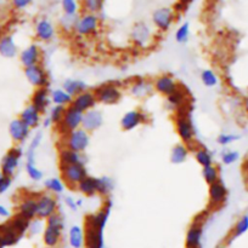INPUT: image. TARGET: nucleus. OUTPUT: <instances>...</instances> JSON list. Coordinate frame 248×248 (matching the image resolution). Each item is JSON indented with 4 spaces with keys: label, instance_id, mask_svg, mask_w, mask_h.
Wrapping results in <instances>:
<instances>
[{
    "label": "nucleus",
    "instance_id": "1",
    "mask_svg": "<svg viewBox=\"0 0 248 248\" xmlns=\"http://www.w3.org/2000/svg\"><path fill=\"white\" fill-rule=\"evenodd\" d=\"M24 156V150L21 145H14L10 148L0 160V172L9 177H14L21 166Z\"/></svg>",
    "mask_w": 248,
    "mask_h": 248
},
{
    "label": "nucleus",
    "instance_id": "2",
    "mask_svg": "<svg viewBox=\"0 0 248 248\" xmlns=\"http://www.w3.org/2000/svg\"><path fill=\"white\" fill-rule=\"evenodd\" d=\"M94 93L96 96L97 103L104 106H114L121 102L123 92L119 82H106L97 86L94 90Z\"/></svg>",
    "mask_w": 248,
    "mask_h": 248
},
{
    "label": "nucleus",
    "instance_id": "3",
    "mask_svg": "<svg viewBox=\"0 0 248 248\" xmlns=\"http://www.w3.org/2000/svg\"><path fill=\"white\" fill-rule=\"evenodd\" d=\"M174 124L175 131H177V135L181 140V143H185L187 145L194 143L196 131H195V126L192 124L191 118H190V114L184 110H179V113L177 114L174 119Z\"/></svg>",
    "mask_w": 248,
    "mask_h": 248
},
{
    "label": "nucleus",
    "instance_id": "4",
    "mask_svg": "<svg viewBox=\"0 0 248 248\" xmlns=\"http://www.w3.org/2000/svg\"><path fill=\"white\" fill-rule=\"evenodd\" d=\"M60 174L66 186L71 189H77V186L88 176L85 164L61 165Z\"/></svg>",
    "mask_w": 248,
    "mask_h": 248
},
{
    "label": "nucleus",
    "instance_id": "5",
    "mask_svg": "<svg viewBox=\"0 0 248 248\" xmlns=\"http://www.w3.org/2000/svg\"><path fill=\"white\" fill-rule=\"evenodd\" d=\"M63 144L67 149L83 154L90 144V133L82 127L71 131L63 136Z\"/></svg>",
    "mask_w": 248,
    "mask_h": 248
},
{
    "label": "nucleus",
    "instance_id": "6",
    "mask_svg": "<svg viewBox=\"0 0 248 248\" xmlns=\"http://www.w3.org/2000/svg\"><path fill=\"white\" fill-rule=\"evenodd\" d=\"M104 225L85 218V248H105L104 240Z\"/></svg>",
    "mask_w": 248,
    "mask_h": 248
},
{
    "label": "nucleus",
    "instance_id": "7",
    "mask_svg": "<svg viewBox=\"0 0 248 248\" xmlns=\"http://www.w3.org/2000/svg\"><path fill=\"white\" fill-rule=\"evenodd\" d=\"M58 212V201L50 193H40L36 195V218L46 220L53 213Z\"/></svg>",
    "mask_w": 248,
    "mask_h": 248
},
{
    "label": "nucleus",
    "instance_id": "8",
    "mask_svg": "<svg viewBox=\"0 0 248 248\" xmlns=\"http://www.w3.org/2000/svg\"><path fill=\"white\" fill-rule=\"evenodd\" d=\"M83 114L84 113L79 111L78 109L73 108L72 106L66 107L65 115H63L62 121L57 125L58 132L65 136L66 133L71 132V131H74L77 128L82 127Z\"/></svg>",
    "mask_w": 248,
    "mask_h": 248
},
{
    "label": "nucleus",
    "instance_id": "9",
    "mask_svg": "<svg viewBox=\"0 0 248 248\" xmlns=\"http://www.w3.org/2000/svg\"><path fill=\"white\" fill-rule=\"evenodd\" d=\"M100 19L94 14H84L78 17L74 31L79 36H92L99 31Z\"/></svg>",
    "mask_w": 248,
    "mask_h": 248
},
{
    "label": "nucleus",
    "instance_id": "10",
    "mask_svg": "<svg viewBox=\"0 0 248 248\" xmlns=\"http://www.w3.org/2000/svg\"><path fill=\"white\" fill-rule=\"evenodd\" d=\"M23 74L26 80L28 81L29 85L34 87V89H40V87H49V74L45 70V68L41 64L32 65V67H27L23 69Z\"/></svg>",
    "mask_w": 248,
    "mask_h": 248
},
{
    "label": "nucleus",
    "instance_id": "11",
    "mask_svg": "<svg viewBox=\"0 0 248 248\" xmlns=\"http://www.w3.org/2000/svg\"><path fill=\"white\" fill-rule=\"evenodd\" d=\"M7 131L10 138L16 145L24 144L29 140L32 133V128H29L19 118H15L10 121Z\"/></svg>",
    "mask_w": 248,
    "mask_h": 248
},
{
    "label": "nucleus",
    "instance_id": "12",
    "mask_svg": "<svg viewBox=\"0 0 248 248\" xmlns=\"http://www.w3.org/2000/svg\"><path fill=\"white\" fill-rule=\"evenodd\" d=\"M131 41L140 48H147L152 43V31L145 22H138L130 31Z\"/></svg>",
    "mask_w": 248,
    "mask_h": 248
},
{
    "label": "nucleus",
    "instance_id": "13",
    "mask_svg": "<svg viewBox=\"0 0 248 248\" xmlns=\"http://www.w3.org/2000/svg\"><path fill=\"white\" fill-rule=\"evenodd\" d=\"M228 199V188L223 181H218L208 188V207L216 210L225 203Z\"/></svg>",
    "mask_w": 248,
    "mask_h": 248
},
{
    "label": "nucleus",
    "instance_id": "14",
    "mask_svg": "<svg viewBox=\"0 0 248 248\" xmlns=\"http://www.w3.org/2000/svg\"><path fill=\"white\" fill-rule=\"evenodd\" d=\"M153 90L160 96L168 97L180 89V84L175 80L174 77L169 74H162L152 80Z\"/></svg>",
    "mask_w": 248,
    "mask_h": 248
},
{
    "label": "nucleus",
    "instance_id": "15",
    "mask_svg": "<svg viewBox=\"0 0 248 248\" xmlns=\"http://www.w3.org/2000/svg\"><path fill=\"white\" fill-rule=\"evenodd\" d=\"M148 116L143 111L139 110V109H131V110H128L123 114L119 124H121L122 130L129 132V131L135 130L139 126L146 124Z\"/></svg>",
    "mask_w": 248,
    "mask_h": 248
},
{
    "label": "nucleus",
    "instance_id": "16",
    "mask_svg": "<svg viewBox=\"0 0 248 248\" xmlns=\"http://www.w3.org/2000/svg\"><path fill=\"white\" fill-rule=\"evenodd\" d=\"M174 19V11L169 7H159L152 14L153 26L162 33L169 31Z\"/></svg>",
    "mask_w": 248,
    "mask_h": 248
},
{
    "label": "nucleus",
    "instance_id": "17",
    "mask_svg": "<svg viewBox=\"0 0 248 248\" xmlns=\"http://www.w3.org/2000/svg\"><path fill=\"white\" fill-rule=\"evenodd\" d=\"M128 91L134 98L145 99L150 97L155 90H153L152 80L146 79V78H138L129 85Z\"/></svg>",
    "mask_w": 248,
    "mask_h": 248
},
{
    "label": "nucleus",
    "instance_id": "18",
    "mask_svg": "<svg viewBox=\"0 0 248 248\" xmlns=\"http://www.w3.org/2000/svg\"><path fill=\"white\" fill-rule=\"evenodd\" d=\"M18 61L23 65V68L40 64L41 48L36 44H29V45H27L26 47L19 51Z\"/></svg>",
    "mask_w": 248,
    "mask_h": 248
},
{
    "label": "nucleus",
    "instance_id": "19",
    "mask_svg": "<svg viewBox=\"0 0 248 248\" xmlns=\"http://www.w3.org/2000/svg\"><path fill=\"white\" fill-rule=\"evenodd\" d=\"M34 35L40 43H51L56 36V28L50 19L40 18L34 27Z\"/></svg>",
    "mask_w": 248,
    "mask_h": 248
},
{
    "label": "nucleus",
    "instance_id": "20",
    "mask_svg": "<svg viewBox=\"0 0 248 248\" xmlns=\"http://www.w3.org/2000/svg\"><path fill=\"white\" fill-rule=\"evenodd\" d=\"M104 121L105 118L102 111L99 109H91V110H88L83 114L82 128H84L87 132L91 133L101 128V126L104 125Z\"/></svg>",
    "mask_w": 248,
    "mask_h": 248
},
{
    "label": "nucleus",
    "instance_id": "21",
    "mask_svg": "<svg viewBox=\"0 0 248 248\" xmlns=\"http://www.w3.org/2000/svg\"><path fill=\"white\" fill-rule=\"evenodd\" d=\"M17 215L26 218L27 220H33L36 218V196L26 195L19 200L17 205Z\"/></svg>",
    "mask_w": 248,
    "mask_h": 248
},
{
    "label": "nucleus",
    "instance_id": "22",
    "mask_svg": "<svg viewBox=\"0 0 248 248\" xmlns=\"http://www.w3.org/2000/svg\"><path fill=\"white\" fill-rule=\"evenodd\" d=\"M96 104H97V99H96V96H95L94 91L88 90V91L73 97V101L71 106H72L73 108L78 109L79 111H82V113H85V111L95 109Z\"/></svg>",
    "mask_w": 248,
    "mask_h": 248
},
{
    "label": "nucleus",
    "instance_id": "23",
    "mask_svg": "<svg viewBox=\"0 0 248 248\" xmlns=\"http://www.w3.org/2000/svg\"><path fill=\"white\" fill-rule=\"evenodd\" d=\"M31 104L35 107L41 114H44L48 109H50L51 99L49 87H40V89L34 90L31 96Z\"/></svg>",
    "mask_w": 248,
    "mask_h": 248
},
{
    "label": "nucleus",
    "instance_id": "24",
    "mask_svg": "<svg viewBox=\"0 0 248 248\" xmlns=\"http://www.w3.org/2000/svg\"><path fill=\"white\" fill-rule=\"evenodd\" d=\"M203 237V225L199 222H194L185 235V248H201Z\"/></svg>",
    "mask_w": 248,
    "mask_h": 248
},
{
    "label": "nucleus",
    "instance_id": "25",
    "mask_svg": "<svg viewBox=\"0 0 248 248\" xmlns=\"http://www.w3.org/2000/svg\"><path fill=\"white\" fill-rule=\"evenodd\" d=\"M19 53L18 45L16 44L11 34H1L0 35V57L12 60Z\"/></svg>",
    "mask_w": 248,
    "mask_h": 248
},
{
    "label": "nucleus",
    "instance_id": "26",
    "mask_svg": "<svg viewBox=\"0 0 248 248\" xmlns=\"http://www.w3.org/2000/svg\"><path fill=\"white\" fill-rule=\"evenodd\" d=\"M41 115H43V114H41L40 111L35 108V107H33L31 103H29V104H27L23 109H22L21 113H19L18 118L21 119V120L23 121V123L26 124L29 128H32V130H33V128L39 127V126L41 125V121H43Z\"/></svg>",
    "mask_w": 248,
    "mask_h": 248
},
{
    "label": "nucleus",
    "instance_id": "27",
    "mask_svg": "<svg viewBox=\"0 0 248 248\" xmlns=\"http://www.w3.org/2000/svg\"><path fill=\"white\" fill-rule=\"evenodd\" d=\"M63 229L45 225L43 232V242L46 248H57L62 241Z\"/></svg>",
    "mask_w": 248,
    "mask_h": 248
},
{
    "label": "nucleus",
    "instance_id": "28",
    "mask_svg": "<svg viewBox=\"0 0 248 248\" xmlns=\"http://www.w3.org/2000/svg\"><path fill=\"white\" fill-rule=\"evenodd\" d=\"M62 87L67 93H70L72 97L78 96L83 92L88 91V84L84 80L74 79V78H68L62 82Z\"/></svg>",
    "mask_w": 248,
    "mask_h": 248
},
{
    "label": "nucleus",
    "instance_id": "29",
    "mask_svg": "<svg viewBox=\"0 0 248 248\" xmlns=\"http://www.w3.org/2000/svg\"><path fill=\"white\" fill-rule=\"evenodd\" d=\"M187 102V94L185 92V90L180 89L177 91H175L174 93L170 94L167 97V108L169 110H181L185 108V104Z\"/></svg>",
    "mask_w": 248,
    "mask_h": 248
},
{
    "label": "nucleus",
    "instance_id": "30",
    "mask_svg": "<svg viewBox=\"0 0 248 248\" xmlns=\"http://www.w3.org/2000/svg\"><path fill=\"white\" fill-rule=\"evenodd\" d=\"M189 145L181 142L177 143V144L172 148V150H170V162L174 165L184 164V162H186V160L189 159Z\"/></svg>",
    "mask_w": 248,
    "mask_h": 248
},
{
    "label": "nucleus",
    "instance_id": "31",
    "mask_svg": "<svg viewBox=\"0 0 248 248\" xmlns=\"http://www.w3.org/2000/svg\"><path fill=\"white\" fill-rule=\"evenodd\" d=\"M58 162L61 165H73V164H85V160L83 154L75 153L73 150L67 149L63 147L58 153Z\"/></svg>",
    "mask_w": 248,
    "mask_h": 248
},
{
    "label": "nucleus",
    "instance_id": "32",
    "mask_svg": "<svg viewBox=\"0 0 248 248\" xmlns=\"http://www.w3.org/2000/svg\"><path fill=\"white\" fill-rule=\"evenodd\" d=\"M50 99L53 106L68 107L72 104L73 97L65 91L62 87H56V89L50 90Z\"/></svg>",
    "mask_w": 248,
    "mask_h": 248
},
{
    "label": "nucleus",
    "instance_id": "33",
    "mask_svg": "<svg viewBox=\"0 0 248 248\" xmlns=\"http://www.w3.org/2000/svg\"><path fill=\"white\" fill-rule=\"evenodd\" d=\"M68 244L72 248H84L85 234L82 227L72 225L68 229Z\"/></svg>",
    "mask_w": 248,
    "mask_h": 248
},
{
    "label": "nucleus",
    "instance_id": "34",
    "mask_svg": "<svg viewBox=\"0 0 248 248\" xmlns=\"http://www.w3.org/2000/svg\"><path fill=\"white\" fill-rule=\"evenodd\" d=\"M0 234L2 235V239H4L5 246L6 247L15 246V245L18 244L19 240L22 239V237L15 232L14 228L10 225L9 220L0 224Z\"/></svg>",
    "mask_w": 248,
    "mask_h": 248
},
{
    "label": "nucleus",
    "instance_id": "35",
    "mask_svg": "<svg viewBox=\"0 0 248 248\" xmlns=\"http://www.w3.org/2000/svg\"><path fill=\"white\" fill-rule=\"evenodd\" d=\"M77 190L82 194L85 198H94L97 195V188H96V178L88 174L82 182L77 186Z\"/></svg>",
    "mask_w": 248,
    "mask_h": 248
},
{
    "label": "nucleus",
    "instance_id": "36",
    "mask_svg": "<svg viewBox=\"0 0 248 248\" xmlns=\"http://www.w3.org/2000/svg\"><path fill=\"white\" fill-rule=\"evenodd\" d=\"M41 140H43V135L41 132H36L35 135L32 137L31 142H29L28 148L24 152V156H26V162L29 164H36V150L40 147Z\"/></svg>",
    "mask_w": 248,
    "mask_h": 248
},
{
    "label": "nucleus",
    "instance_id": "37",
    "mask_svg": "<svg viewBox=\"0 0 248 248\" xmlns=\"http://www.w3.org/2000/svg\"><path fill=\"white\" fill-rule=\"evenodd\" d=\"M44 188L48 193L58 196L62 195L66 190V184L61 177H50L44 181Z\"/></svg>",
    "mask_w": 248,
    "mask_h": 248
},
{
    "label": "nucleus",
    "instance_id": "38",
    "mask_svg": "<svg viewBox=\"0 0 248 248\" xmlns=\"http://www.w3.org/2000/svg\"><path fill=\"white\" fill-rule=\"evenodd\" d=\"M246 232H248V213L242 215L237 220H236L232 229H231L229 242H232L233 240L238 239V237H241L242 235H245Z\"/></svg>",
    "mask_w": 248,
    "mask_h": 248
},
{
    "label": "nucleus",
    "instance_id": "39",
    "mask_svg": "<svg viewBox=\"0 0 248 248\" xmlns=\"http://www.w3.org/2000/svg\"><path fill=\"white\" fill-rule=\"evenodd\" d=\"M96 188H97V195L104 196L105 199L108 198L114 190V181L111 177L102 176L96 178Z\"/></svg>",
    "mask_w": 248,
    "mask_h": 248
},
{
    "label": "nucleus",
    "instance_id": "40",
    "mask_svg": "<svg viewBox=\"0 0 248 248\" xmlns=\"http://www.w3.org/2000/svg\"><path fill=\"white\" fill-rule=\"evenodd\" d=\"M9 223L10 225H11L12 228H14L15 232H17V234L19 235L21 237H23L24 235L28 232V229H29V220H27L26 218L21 217L19 215H15L12 216L11 218L9 219Z\"/></svg>",
    "mask_w": 248,
    "mask_h": 248
},
{
    "label": "nucleus",
    "instance_id": "41",
    "mask_svg": "<svg viewBox=\"0 0 248 248\" xmlns=\"http://www.w3.org/2000/svg\"><path fill=\"white\" fill-rule=\"evenodd\" d=\"M195 160H196L197 164L201 167L209 166V165L214 164V156L206 147H198L195 150Z\"/></svg>",
    "mask_w": 248,
    "mask_h": 248
},
{
    "label": "nucleus",
    "instance_id": "42",
    "mask_svg": "<svg viewBox=\"0 0 248 248\" xmlns=\"http://www.w3.org/2000/svg\"><path fill=\"white\" fill-rule=\"evenodd\" d=\"M202 177H203V181L208 186L216 183L218 181H220V171H219V167L214 164L206 167H202Z\"/></svg>",
    "mask_w": 248,
    "mask_h": 248
},
{
    "label": "nucleus",
    "instance_id": "43",
    "mask_svg": "<svg viewBox=\"0 0 248 248\" xmlns=\"http://www.w3.org/2000/svg\"><path fill=\"white\" fill-rule=\"evenodd\" d=\"M202 84L208 89H214L219 85V77L213 69H203L199 75Z\"/></svg>",
    "mask_w": 248,
    "mask_h": 248
},
{
    "label": "nucleus",
    "instance_id": "44",
    "mask_svg": "<svg viewBox=\"0 0 248 248\" xmlns=\"http://www.w3.org/2000/svg\"><path fill=\"white\" fill-rule=\"evenodd\" d=\"M24 170H26V173L28 176V178L33 182H40L43 181L44 173L36 164H29V162H26L24 165Z\"/></svg>",
    "mask_w": 248,
    "mask_h": 248
},
{
    "label": "nucleus",
    "instance_id": "45",
    "mask_svg": "<svg viewBox=\"0 0 248 248\" xmlns=\"http://www.w3.org/2000/svg\"><path fill=\"white\" fill-rule=\"evenodd\" d=\"M220 159L221 162H223L225 166H231V165L236 164V162L240 160V153H238L237 150L226 149L221 153Z\"/></svg>",
    "mask_w": 248,
    "mask_h": 248
},
{
    "label": "nucleus",
    "instance_id": "46",
    "mask_svg": "<svg viewBox=\"0 0 248 248\" xmlns=\"http://www.w3.org/2000/svg\"><path fill=\"white\" fill-rule=\"evenodd\" d=\"M65 107H60V106H53L50 107L49 109V119L51 120L53 125L57 126L58 124L62 121L63 115H65Z\"/></svg>",
    "mask_w": 248,
    "mask_h": 248
},
{
    "label": "nucleus",
    "instance_id": "47",
    "mask_svg": "<svg viewBox=\"0 0 248 248\" xmlns=\"http://www.w3.org/2000/svg\"><path fill=\"white\" fill-rule=\"evenodd\" d=\"M190 33H191V29H190V24L182 23L179 28L175 31V40L179 44H185L189 41L190 39Z\"/></svg>",
    "mask_w": 248,
    "mask_h": 248
},
{
    "label": "nucleus",
    "instance_id": "48",
    "mask_svg": "<svg viewBox=\"0 0 248 248\" xmlns=\"http://www.w3.org/2000/svg\"><path fill=\"white\" fill-rule=\"evenodd\" d=\"M83 5L88 14L96 15L104 7V0H83Z\"/></svg>",
    "mask_w": 248,
    "mask_h": 248
},
{
    "label": "nucleus",
    "instance_id": "49",
    "mask_svg": "<svg viewBox=\"0 0 248 248\" xmlns=\"http://www.w3.org/2000/svg\"><path fill=\"white\" fill-rule=\"evenodd\" d=\"M61 6L67 16H77L78 2L77 0H61Z\"/></svg>",
    "mask_w": 248,
    "mask_h": 248
},
{
    "label": "nucleus",
    "instance_id": "50",
    "mask_svg": "<svg viewBox=\"0 0 248 248\" xmlns=\"http://www.w3.org/2000/svg\"><path fill=\"white\" fill-rule=\"evenodd\" d=\"M238 140H240V136L235 135V133H220L216 138V142L221 147H228Z\"/></svg>",
    "mask_w": 248,
    "mask_h": 248
},
{
    "label": "nucleus",
    "instance_id": "51",
    "mask_svg": "<svg viewBox=\"0 0 248 248\" xmlns=\"http://www.w3.org/2000/svg\"><path fill=\"white\" fill-rule=\"evenodd\" d=\"M45 225H51V227L65 229V218H63V216L60 212H56L45 220Z\"/></svg>",
    "mask_w": 248,
    "mask_h": 248
},
{
    "label": "nucleus",
    "instance_id": "52",
    "mask_svg": "<svg viewBox=\"0 0 248 248\" xmlns=\"http://www.w3.org/2000/svg\"><path fill=\"white\" fill-rule=\"evenodd\" d=\"M75 23H77V16H65L60 19V26L62 27L63 31H74Z\"/></svg>",
    "mask_w": 248,
    "mask_h": 248
},
{
    "label": "nucleus",
    "instance_id": "53",
    "mask_svg": "<svg viewBox=\"0 0 248 248\" xmlns=\"http://www.w3.org/2000/svg\"><path fill=\"white\" fill-rule=\"evenodd\" d=\"M12 186V177L6 176V174L0 172V195H4L10 190Z\"/></svg>",
    "mask_w": 248,
    "mask_h": 248
},
{
    "label": "nucleus",
    "instance_id": "54",
    "mask_svg": "<svg viewBox=\"0 0 248 248\" xmlns=\"http://www.w3.org/2000/svg\"><path fill=\"white\" fill-rule=\"evenodd\" d=\"M44 225H43V220L41 219H38V218H35V219L31 220V223H29V229H28V232L31 235H35V234H39L40 232H44Z\"/></svg>",
    "mask_w": 248,
    "mask_h": 248
},
{
    "label": "nucleus",
    "instance_id": "55",
    "mask_svg": "<svg viewBox=\"0 0 248 248\" xmlns=\"http://www.w3.org/2000/svg\"><path fill=\"white\" fill-rule=\"evenodd\" d=\"M65 205L66 207L68 208V210L73 211V212H75V211H78V206H77V199H74L73 196H66L65 198Z\"/></svg>",
    "mask_w": 248,
    "mask_h": 248
},
{
    "label": "nucleus",
    "instance_id": "56",
    "mask_svg": "<svg viewBox=\"0 0 248 248\" xmlns=\"http://www.w3.org/2000/svg\"><path fill=\"white\" fill-rule=\"evenodd\" d=\"M33 0H12V6L16 10H23L32 4Z\"/></svg>",
    "mask_w": 248,
    "mask_h": 248
},
{
    "label": "nucleus",
    "instance_id": "57",
    "mask_svg": "<svg viewBox=\"0 0 248 248\" xmlns=\"http://www.w3.org/2000/svg\"><path fill=\"white\" fill-rule=\"evenodd\" d=\"M11 217H12V215H11V211H10V208L6 207L5 205H2V203H0V218H1V219L9 220Z\"/></svg>",
    "mask_w": 248,
    "mask_h": 248
},
{
    "label": "nucleus",
    "instance_id": "58",
    "mask_svg": "<svg viewBox=\"0 0 248 248\" xmlns=\"http://www.w3.org/2000/svg\"><path fill=\"white\" fill-rule=\"evenodd\" d=\"M41 124H43V126L45 128H48V127H50V126H53V123H51V120H50V119H49V116L46 119H44V120L41 121Z\"/></svg>",
    "mask_w": 248,
    "mask_h": 248
},
{
    "label": "nucleus",
    "instance_id": "59",
    "mask_svg": "<svg viewBox=\"0 0 248 248\" xmlns=\"http://www.w3.org/2000/svg\"><path fill=\"white\" fill-rule=\"evenodd\" d=\"M243 109H245L246 113L248 114V94L245 97V99H243Z\"/></svg>",
    "mask_w": 248,
    "mask_h": 248
},
{
    "label": "nucleus",
    "instance_id": "60",
    "mask_svg": "<svg viewBox=\"0 0 248 248\" xmlns=\"http://www.w3.org/2000/svg\"><path fill=\"white\" fill-rule=\"evenodd\" d=\"M243 171L248 174V155H247V157H246L245 162H243Z\"/></svg>",
    "mask_w": 248,
    "mask_h": 248
},
{
    "label": "nucleus",
    "instance_id": "61",
    "mask_svg": "<svg viewBox=\"0 0 248 248\" xmlns=\"http://www.w3.org/2000/svg\"><path fill=\"white\" fill-rule=\"evenodd\" d=\"M0 248H6L5 246V242H4V239H2V235L0 234Z\"/></svg>",
    "mask_w": 248,
    "mask_h": 248
},
{
    "label": "nucleus",
    "instance_id": "62",
    "mask_svg": "<svg viewBox=\"0 0 248 248\" xmlns=\"http://www.w3.org/2000/svg\"><path fill=\"white\" fill-rule=\"evenodd\" d=\"M83 203H84V200H83V199H77L78 207H83Z\"/></svg>",
    "mask_w": 248,
    "mask_h": 248
},
{
    "label": "nucleus",
    "instance_id": "63",
    "mask_svg": "<svg viewBox=\"0 0 248 248\" xmlns=\"http://www.w3.org/2000/svg\"><path fill=\"white\" fill-rule=\"evenodd\" d=\"M216 248H226V246H224V245H220V246H218Z\"/></svg>",
    "mask_w": 248,
    "mask_h": 248
}]
</instances>
